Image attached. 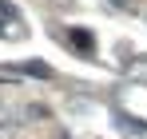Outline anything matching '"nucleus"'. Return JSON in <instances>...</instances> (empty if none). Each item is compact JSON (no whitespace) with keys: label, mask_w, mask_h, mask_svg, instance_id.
Instances as JSON below:
<instances>
[{"label":"nucleus","mask_w":147,"mask_h":139,"mask_svg":"<svg viewBox=\"0 0 147 139\" xmlns=\"http://www.w3.org/2000/svg\"><path fill=\"white\" fill-rule=\"evenodd\" d=\"M72 40H76L80 48H92V36H88V32H72Z\"/></svg>","instance_id":"obj_4"},{"label":"nucleus","mask_w":147,"mask_h":139,"mask_svg":"<svg viewBox=\"0 0 147 139\" xmlns=\"http://www.w3.org/2000/svg\"><path fill=\"white\" fill-rule=\"evenodd\" d=\"M20 72H28V76H40V80H48L52 72H48V64H24Z\"/></svg>","instance_id":"obj_3"},{"label":"nucleus","mask_w":147,"mask_h":139,"mask_svg":"<svg viewBox=\"0 0 147 139\" xmlns=\"http://www.w3.org/2000/svg\"><path fill=\"white\" fill-rule=\"evenodd\" d=\"M119 127H127V131H139V135H147V123H139V119H131V115H119Z\"/></svg>","instance_id":"obj_2"},{"label":"nucleus","mask_w":147,"mask_h":139,"mask_svg":"<svg viewBox=\"0 0 147 139\" xmlns=\"http://www.w3.org/2000/svg\"><path fill=\"white\" fill-rule=\"evenodd\" d=\"M127 76H131V80H143V84H147V56H135V60L127 64Z\"/></svg>","instance_id":"obj_1"}]
</instances>
